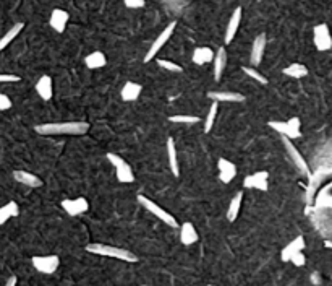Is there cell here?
I'll list each match as a JSON object with an SVG mask.
<instances>
[{
  "instance_id": "6da1fadb",
  "label": "cell",
  "mask_w": 332,
  "mask_h": 286,
  "mask_svg": "<svg viewBox=\"0 0 332 286\" xmlns=\"http://www.w3.org/2000/svg\"><path fill=\"white\" fill-rule=\"evenodd\" d=\"M39 135H85L89 130V124L85 120L71 122H46L34 127Z\"/></svg>"
},
{
  "instance_id": "7a4b0ae2",
  "label": "cell",
  "mask_w": 332,
  "mask_h": 286,
  "mask_svg": "<svg viewBox=\"0 0 332 286\" xmlns=\"http://www.w3.org/2000/svg\"><path fill=\"white\" fill-rule=\"evenodd\" d=\"M86 252L94 254V255H102V257H110L115 260H122V262H128V263H134L138 262V257L133 252L122 249V247H115V246H109V244H99V242H92L88 244L85 247Z\"/></svg>"
},
{
  "instance_id": "3957f363",
  "label": "cell",
  "mask_w": 332,
  "mask_h": 286,
  "mask_svg": "<svg viewBox=\"0 0 332 286\" xmlns=\"http://www.w3.org/2000/svg\"><path fill=\"white\" fill-rule=\"evenodd\" d=\"M267 126L271 127L272 130H276L277 134H281L282 137L285 138H290V140H295V138H300L302 137V120L298 117H290L288 120L282 122V120H271L267 122Z\"/></svg>"
},
{
  "instance_id": "277c9868",
  "label": "cell",
  "mask_w": 332,
  "mask_h": 286,
  "mask_svg": "<svg viewBox=\"0 0 332 286\" xmlns=\"http://www.w3.org/2000/svg\"><path fill=\"white\" fill-rule=\"evenodd\" d=\"M138 203L143 207V208H146L149 213H152L155 218L158 220H161V221H164L167 226H170V228H179V221L175 220V217L173 214H170L169 211H165V208H162V207H159L158 203L155 202H152L151 199H148L146 195H138Z\"/></svg>"
},
{
  "instance_id": "5b68a950",
  "label": "cell",
  "mask_w": 332,
  "mask_h": 286,
  "mask_svg": "<svg viewBox=\"0 0 332 286\" xmlns=\"http://www.w3.org/2000/svg\"><path fill=\"white\" fill-rule=\"evenodd\" d=\"M107 159L110 161V165L113 166V169H115V176H117L119 182H122V184L134 182L133 169L122 156L115 155V153H107Z\"/></svg>"
},
{
  "instance_id": "8992f818",
  "label": "cell",
  "mask_w": 332,
  "mask_h": 286,
  "mask_svg": "<svg viewBox=\"0 0 332 286\" xmlns=\"http://www.w3.org/2000/svg\"><path fill=\"white\" fill-rule=\"evenodd\" d=\"M33 267L43 275H52L55 273L57 269L60 267V257L55 254H50V255H34L33 259Z\"/></svg>"
},
{
  "instance_id": "52a82bcc",
  "label": "cell",
  "mask_w": 332,
  "mask_h": 286,
  "mask_svg": "<svg viewBox=\"0 0 332 286\" xmlns=\"http://www.w3.org/2000/svg\"><path fill=\"white\" fill-rule=\"evenodd\" d=\"M175 26H177V23L175 22H172V23H169L167 26H165L162 31H161V34L154 39V43H152V46L149 47V50L146 52V56H144V64H148V62H151V60L158 56V52L159 50L165 46V43L172 38V34H173V31H175Z\"/></svg>"
},
{
  "instance_id": "ba28073f",
  "label": "cell",
  "mask_w": 332,
  "mask_h": 286,
  "mask_svg": "<svg viewBox=\"0 0 332 286\" xmlns=\"http://www.w3.org/2000/svg\"><path fill=\"white\" fill-rule=\"evenodd\" d=\"M282 143H284V148H285V151H287V155L290 156V159H292V163L295 165V168H297L300 172H302L303 176L309 177V176H311V171H309L308 163H306V159L302 156V153L298 151V148L292 143V140L282 137Z\"/></svg>"
},
{
  "instance_id": "9c48e42d",
  "label": "cell",
  "mask_w": 332,
  "mask_h": 286,
  "mask_svg": "<svg viewBox=\"0 0 332 286\" xmlns=\"http://www.w3.org/2000/svg\"><path fill=\"white\" fill-rule=\"evenodd\" d=\"M313 43L315 47L319 52H326V50L332 49V36L329 31V26L326 23L316 25L313 29Z\"/></svg>"
},
{
  "instance_id": "30bf717a",
  "label": "cell",
  "mask_w": 332,
  "mask_h": 286,
  "mask_svg": "<svg viewBox=\"0 0 332 286\" xmlns=\"http://www.w3.org/2000/svg\"><path fill=\"white\" fill-rule=\"evenodd\" d=\"M62 208H64L70 217H80V214L86 213L89 210V202L85 197L78 199H65L62 200Z\"/></svg>"
},
{
  "instance_id": "8fae6325",
  "label": "cell",
  "mask_w": 332,
  "mask_h": 286,
  "mask_svg": "<svg viewBox=\"0 0 332 286\" xmlns=\"http://www.w3.org/2000/svg\"><path fill=\"white\" fill-rule=\"evenodd\" d=\"M329 174H332V168H323V169H318L315 174L311 172V176H309V182H308V189H306V200L308 203L309 202H313L315 199V193L319 187V184L323 182Z\"/></svg>"
},
{
  "instance_id": "7c38bea8",
  "label": "cell",
  "mask_w": 332,
  "mask_h": 286,
  "mask_svg": "<svg viewBox=\"0 0 332 286\" xmlns=\"http://www.w3.org/2000/svg\"><path fill=\"white\" fill-rule=\"evenodd\" d=\"M68 20H70L68 12H65V10H62V8H55V10H52V13H50L49 25L55 33H64L68 25Z\"/></svg>"
},
{
  "instance_id": "4fadbf2b",
  "label": "cell",
  "mask_w": 332,
  "mask_h": 286,
  "mask_svg": "<svg viewBox=\"0 0 332 286\" xmlns=\"http://www.w3.org/2000/svg\"><path fill=\"white\" fill-rule=\"evenodd\" d=\"M217 169H219V181L224 184H230L237 176V166L225 158L217 161Z\"/></svg>"
},
{
  "instance_id": "5bb4252c",
  "label": "cell",
  "mask_w": 332,
  "mask_h": 286,
  "mask_svg": "<svg viewBox=\"0 0 332 286\" xmlns=\"http://www.w3.org/2000/svg\"><path fill=\"white\" fill-rule=\"evenodd\" d=\"M264 49H266V34L261 33L258 34L256 39L253 41V46H251V56H250V62L251 65L256 68L259 64H261L263 56H264Z\"/></svg>"
},
{
  "instance_id": "9a60e30c",
  "label": "cell",
  "mask_w": 332,
  "mask_h": 286,
  "mask_svg": "<svg viewBox=\"0 0 332 286\" xmlns=\"http://www.w3.org/2000/svg\"><path fill=\"white\" fill-rule=\"evenodd\" d=\"M207 98L217 101V103H242L245 101V96L237 91H209Z\"/></svg>"
},
{
  "instance_id": "2e32d148",
  "label": "cell",
  "mask_w": 332,
  "mask_h": 286,
  "mask_svg": "<svg viewBox=\"0 0 332 286\" xmlns=\"http://www.w3.org/2000/svg\"><path fill=\"white\" fill-rule=\"evenodd\" d=\"M13 179L19 184H23V186H28V187H33V189H37V187H43V181H41L36 174L29 171H25V169H15L13 171Z\"/></svg>"
},
{
  "instance_id": "e0dca14e",
  "label": "cell",
  "mask_w": 332,
  "mask_h": 286,
  "mask_svg": "<svg viewBox=\"0 0 332 286\" xmlns=\"http://www.w3.org/2000/svg\"><path fill=\"white\" fill-rule=\"evenodd\" d=\"M240 22H242V7H237L233 10V13L229 20V25H227V29H225V38H224L225 44H230L233 41V38L238 31V26H240Z\"/></svg>"
},
{
  "instance_id": "ac0fdd59",
  "label": "cell",
  "mask_w": 332,
  "mask_h": 286,
  "mask_svg": "<svg viewBox=\"0 0 332 286\" xmlns=\"http://www.w3.org/2000/svg\"><path fill=\"white\" fill-rule=\"evenodd\" d=\"M305 246H306V244H305V238L303 236H297L294 241H290L287 246L282 249V252H281L282 262H290L292 255H295L297 252H303Z\"/></svg>"
},
{
  "instance_id": "d6986e66",
  "label": "cell",
  "mask_w": 332,
  "mask_h": 286,
  "mask_svg": "<svg viewBox=\"0 0 332 286\" xmlns=\"http://www.w3.org/2000/svg\"><path fill=\"white\" fill-rule=\"evenodd\" d=\"M36 93L43 101H50L54 96V85H52V78L49 75H43L36 81Z\"/></svg>"
},
{
  "instance_id": "ffe728a7",
  "label": "cell",
  "mask_w": 332,
  "mask_h": 286,
  "mask_svg": "<svg viewBox=\"0 0 332 286\" xmlns=\"http://www.w3.org/2000/svg\"><path fill=\"white\" fill-rule=\"evenodd\" d=\"M200 239V234L196 231V228L190 221H185L182 226H180V241L183 246H191V244L198 242Z\"/></svg>"
},
{
  "instance_id": "44dd1931",
  "label": "cell",
  "mask_w": 332,
  "mask_h": 286,
  "mask_svg": "<svg viewBox=\"0 0 332 286\" xmlns=\"http://www.w3.org/2000/svg\"><path fill=\"white\" fill-rule=\"evenodd\" d=\"M212 64H214V80L219 81L222 78V74H224L225 65H227V50H225V47H219V49H217V52H214Z\"/></svg>"
},
{
  "instance_id": "7402d4cb",
  "label": "cell",
  "mask_w": 332,
  "mask_h": 286,
  "mask_svg": "<svg viewBox=\"0 0 332 286\" xmlns=\"http://www.w3.org/2000/svg\"><path fill=\"white\" fill-rule=\"evenodd\" d=\"M143 91V86L140 83H134V81H127L125 85H123L120 95H122V99L127 101V103H131V101H136L141 95Z\"/></svg>"
},
{
  "instance_id": "603a6c76",
  "label": "cell",
  "mask_w": 332,
  "mask_h": 286,
  "mask_svg": "<svg viewBox=\"0 0 332 286\" xmlns=\"http://www.w3.org/2000/svg\"><path fill=\"white\" fill-rule=\"evenodd\" d=\"M212 59H214V50L211 47H196L193 50V56H191L193 64H196V65L209 64V62H212Z\"/></svg>"
},
{
  "instance_id": "cb8c5ba5",
  "label": "cell",
  "mask_w": 332,
  "mask_h": 286,
  "mask_svg": "<svg viewBox=\"0 0 332 286\" xmlns=\"http://www.w3.org/2000/svg\"><path fill=\"white\" fill-rule=\"evenodd\" d=\"M167 156H169V165H170V171L175 177L180 176V168H179V153L177 148H175V141L170 137L167 140Z\"/></svg>"
},
{
  "instance_id": "d4e9b609",
  "label": "cell",
  "mask_w": 332,
  "mask_h": 286,
  "mask_svg": "<svg viewBox=\"0 0 332 286\" xmlns=\"http://www.w3.org/2000/svg\"><path fill=\"white\" fill-rule=\"evenodd\" d=\"M85 64L91 70L102 68L107 65V57L104 56V52H101V50H94V52H91L85 57Z\"/></svg>"
},
{
  "instance_id": "484cf974",
  "label": "cell",
  "mask_w": 332,
  "mask_h": 286,
  "mask_svg": "<svg viewBox=\"0 0 332 286\" xmlns=\"http://www.w3.org/2000/svg\"><path fill=\"white\" fill-rule=\"evenodd\" d=\"M19 214V207L18 203L10 200L8 203H5L4 207H0V224H5L10 218H15Z\"/></svg>"
},
{
  "instance_id": "4316f807",
  "label": "cell",
  "mask_w": 332,
  "mask_h": 286,
  "mask_svg": "<svg viewBox=\"0 0 332 286\" xmlns=\"http://www.w3.org/2000/svg\"><path fill=\"white\" fill-rule=\"evenodd\" d=\"M242 202H243V193L237 192L235 197L229 203V208H227V220L230 223H233L238 218V213H240V208H242Z\"/></svg>"
},
{
  "instance_id": "83f0119b",
  "label": "cell",
  "mask_w": 332,
  "mask_h": 286,
  "mask_svg": "<svg viewBox=\"0 0 332 286\" xmlns=\"http://www.w3.org/2000/svg\"><path fill=\"white\" fill-rule=\"evenodd\" d=\"M23 28H25V23H15L2 38H0V52H2V50H4L10 43H12V41H13L19 33L23 31Z\"/></svg>"
},
{
  "instance_id": "f1b7e54d",
  "label": "cell",
  "mask_w": 332,
  "mask_h": 286,
  "mask_svg": "<svg viewBox=\"0 0 332 286\" xmlns=\"http://www.w3.org/2000/svg\"><path fill=\"white\" fill-rule=\"evenodd\" d=\"M282 74L285 75V77H290V78H303V77H306L308 75V68L303 65V64H298V62H295V64H290L288 67H285L284 70H282Z\"/></svg>"
},
{
  "instance_id": "f546056e",
  "label": "cell",
  "mask_w": 332,
  "mask_h": 286,
  "mask_svg": "<svg viewBox=\"0 0 332 286\" xmlns=\"http://www.w3.org/2000/svg\"><path fill=\"white\" fill-rule=\"evenodd\" d=\"M243 187H246V189H258V190L266 192V190L269 189V182L264 181V179H258V177H255L253 174H250V176L245 177Z\"/></svg>"
},
{
  "instance_id": "4dcf8cb0",
  "label": "cell",
  "mask_w": 332,
  "mask_h": 286,
  "mask_svg": "<svg viewBox=\"0 0 332 286\" xmlns=\"http://www.w3.org/2000/svg\"><path fill=\"white\" fill-rule=\"evenodd\" d=\"M217 111H219V103L214 101L209 108V112H207V116H206V120H204V134H209L211 132V129L214 126V120L217 117Z\"/></svg>"
},
{
  "instance_id": "1f68e13d",
  "label": "cell",
  "mask_w": 332,
  "mask_h": 286,
  "mask_svg": "<svg viewBox=\"0 0 332 286\" xmlns=\"http://www.w3.org/2000/svg\"><path fill=\"white\" fill-rule=\"evenodd\" d=\"M243 70V74H246L250 78L256 80L258 83H261V85H267V78L263 75V74H259V72L255 68V67H242Z\"/></svg>"
},
{
  "instance_id": "d6a6232c",
  "label": "cell",
  "mask_w": 332,
  "mask_h": 286,
  "mask_svg": "<svg viewBox=\"0 0 332 286\" xmlns=\"http://www.w3.org/2000/svg\"><path fill=\"white\" fill-rule=\"evenodd\" d=\"M316 207H321V208H332V195L323 189L316 197Z\"/></svg>"
},
{
  "instance_id": "836d02e7",
  "label": "cell",
  "mask_w": 332,
  "mask_h": 286,
  "mask_svg": "<svg viewBox=\"0 0 332 286\" xmlns=\"http://www.w3.org/2000/svg\"><path fill=\"white\" fill-rule=\"evenodd\" d=\"M155 64H158L161 68L164 70H167V72H175V74H180V72H183V68L179 65V64H175L172 62V60H165V59H155Z\"/></svg>"
},
{
  "instance_id": "e575fe53",
  "label": "cell",
  "mask_w": 332,
  "mask_h": 286,
  "mask_svg": "<svg viewBox=\"0 0 332 286\" xmlns=\"http://www.w3.org/2000/svg\"><path fill=\"white\" fill-rule=\"evenodd\" d=\"M201 119L196 116H170L169 122H173V124H198Z\"/></svg>"
},
{
  "instance_id": "d590c367",
  "label": "cell",
  "mask_w": 332,
  "mask_h": 286,
  "mask_svg": "<svg viewBox=\"0 0 332 286\" xmlns=\"http://www.w3.org/2000/svg\"><path fill=\"white\" fill-rule=\"evenodd\" d=\"M290 262H292L295 267H303V265L306 263V257H305V254L303 252H297L295 255H292V259H290Z\"/></svg>"
},
{
  "instance_id": "8d00e7d4",
  "label": "cell",
  "mask_w": 332,
  "mask_h": 286,
  "mask_svg": "<svg viewBox=\"0 0 332 286\" xmlns=\"http://www.w3.org/2000/svg\"><path fill=\"white\" fill-rule=\"evenodd\" d=\"M22 80L18 75H12V74H0V83H18Z\"/></svg>"
},
{
  "instance_id": "74e56055",
  "label": "cell",
  "mask_w": 332,
  "mask_h": 286,
  "mask_svg": "<svg viewBox=\"0 0 332 286\" xmlns=\"http://www.w3.org/2000/svg\"><path fill=\"white\" fill-rule=\"evenodd\" d=\"M10 108H12V99L7 95L0 93V111H8Z\"/></svg>"
},
{
  "instance_id": "f35d334b",
  "label": "cell",
  "mask_w": 332,
  "mask_h": 286,
  "mask_svg": "<svg viewBox=\"0 0 332 286\" xmlns=\"http://www.w3.org/2000/svg\"><path fill=\"white\" fill-rule=\"evenodd\" d=\"M123 4H125L127 8H143L146 5L144 0H123Z\"/></svg>"
},
{
  "instance_id": "ab89813d",
  "label": "cell",
  "mask_w": 332,
  "mask_h": 286,
  "mask_svg": "<svg viewBox=\"0 0 332 286\" xmlns=\"http://www.w3.org/2000/svg\"><path fill=\"white\" fill-rule=\"evenodd\" d=\"M253 176H255V177H258V179L269 181V172H267V171H258V172H255Z\"/></svg>"
},
{
  "instance_id": "60d3db41",
  "label": "cell",
  "mask_w": 332,
  "mask_h": 286,
  "mask_svg": "<svg viewBox=\"0 0 332 286\" xmlns=\"http://www.w3.org/2000/svg\"><path fill=\"white\" fill-rule=\"evenodd\" d=\"M16 283H18V278L13 275V277H10V278H8V281H7V284H5V286H16Z\"/></svg>"
},
{
  "instance_id": "b9f144b4",
  "label": "cell",
  "mask_w": 332,
  "mask_h": 286,
  "mask_svg": "<svg viewBox=\"0 0 332 286\" xmlns=\"http://www.w3.org/2000/svg\"><path fill=\"white\" fill-rule=\"evenodd\" d=\"M207 286H214V284H207Z\"/></svg>"
}]
</instances>
